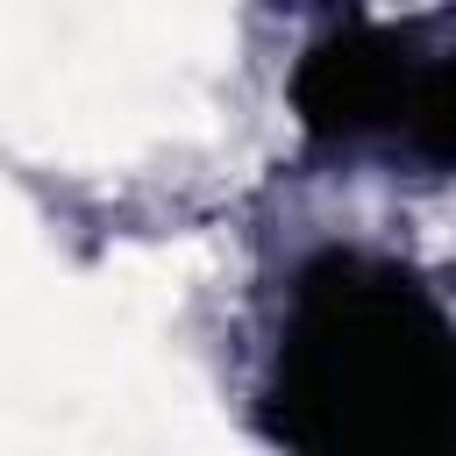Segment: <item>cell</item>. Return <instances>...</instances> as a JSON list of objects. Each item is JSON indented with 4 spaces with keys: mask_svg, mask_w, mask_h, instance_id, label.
I'll use <instances>...</instances> for the list:
<instances>
[{
    "mask_svg": "<svg viewBox=\"0 0 456 456\" xmlns=\"http://www.w3.org/2000/svg\"><path fill=\"white\" fill-rule=\"evenodd\" d=\"M385 142L413 150L435 171H456V50H435V57L413 50V71H406V93H399Z\"/></svg>",
    "mask_w": 456,
    "mask_h": 456,
    "instance_id": "cell-2",
    "label": "cell"
},
{
    "mask_svg": "<svg viewBox=\"0 0 456 456\" xmlns=\"http://www.w3.org/2000/svg\"><path fill=\"white\" fill-rule=\"evenodd\" d=\"M264 435L321 456H449L456 314L363 249L299 264L264 370Z\"/></svg>",
    "mask_w": 456,
    "mask_h": 456,
    "instance_id": "cell-1",
    "label": "cell"
}]
</instances>
